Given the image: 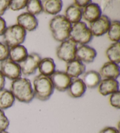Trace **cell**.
I'll return each mask as SVG.
<instances>
[{
	"mask_svg": "<svg viewBox=\"0 0 120 133\" xmlns=\"http://www.w3.org/2000/svg\"><path fill=\"white\" fill-rule=\"evenodd\" d=\"M11 92L19 102L31 103L34 98V94L31 81L26 78L19 77L12 82Z\"/></svg>",
	"mask_w": 120,
	"mask_h": 133,
	"instance_id": "6da1fadb",
	"label": "cell"
},
{
	"mask_svg": "<svg viewBox=\"0 0 120 133\" xmlns=\"http://www.w3.org/2000/svg\"><path fill=\"white\" fill-rule=\"evenodd\" d=\"M97 56V52L93 48L88 45H81L77 48L75 59L82 62L90 63L93 62Z\"/></svg>",
	"mask_w": 120,
	"mask_h": 133,
	"instance_id": "8fae6325",
	"label": "cell"
},
{
	"mask_svg": "<svg viewBox=\"0 0 120 133\" xmlns=\"http://www.w3.org/2000/svg\"><path fill=\"white\" fill-rule=\"evenodd\" d=\"M99 133H119V130L114 127H105L101 130Z\"/></svg>",
	"mask_w": 120,
	"mask_h": 133,
	"instance_id": "d6a6232c",
	"label": "cell"
},
{
	"mask_svg": "<svg viewBox=\"0 0 120 133\" xmlns=\"http://www.w3.org/2000/svg\"><path fill=\"white\" fill-rule=\"evenodd\" d=\"M98 73L104 79H116L119 76V66L116 63L107 62L103 65Z\"/></svg>",
	"mask_w": 120,
	"mask_h": 133,
	"instance_id": "9a60e30c",
	"label": "cell"
},
{
	"mask_svg": "<svg viewBox=\"0 0 120 133\" xmlns=\"http://www.w3.org/2000/svg\"><path fill=\"white\" fill-rule=\"evenodd\" d=\"M86 87L80 78L71 79L70 85L67 89L68 94L71 97L77 98L82 97L86 91Z\"/></svg>",
	"mask_w": 120,
	"mask_h": 133,
	"instance_id": "4fadbf2b",
	"label": "cell"
},
{
	"mask_svg": "<svg viewBox=\"0 0 120 133\" xmlns=\"http://www.w3.org/2000/svg\"><path fill=\"white\" fill-rule=\"evenodd\" d=\"M5 84V77L4 76L3 73L0 71V89H4Z\"/></svg>",
	"mask_w": 120,
	"mask_h": 133,
	"instance_id": "e575fe53",
	"label": "cell"
},
{
	"mask_svg": "<svg viewBox=\"0 0 120 133\" xmlns=\"http://www.w3.org/2000/svg\"><path fill=\"white\" fill-rule=\"evenodd\" d=\"M10 3L9 0H0V17L4 15L8 8Z\"/></svg>",
	"mask_w": 120,
	"mask_h": 133,
	"instance_id": "4dcf8cb0",
	"label": "cell"
},
{
	"mask_svg": "<svg viewBox=\"0 0 120 133\" xmlns=\"http://www.w3.org/2000/svg\"><path fill=\"white\" fill-rule=\"evenodd\" d=\"M6 28V22L3 18L0 17V36L4 35Z\"/></svg>",
	"mask_w": 120,
	"mask_h": 133,
	"instance_id": "836d02e7",
	"label": "cell"
},
{
	"mask_svg": "<svg viewBox=\"0 0 120 133\" xmlns=\"http://www.w3.org/2000/svg\"><path fill=\"white\" fill-rule=\"evenodd\" d=\"M107 33L108 37L110 41L115 42H119L120 38V22L119 21L114 20L111 22Z\"/></svg>",
	"mask_w": 120,
	"mask_h": 133,
	"instance_id": "d4e9b609",
	"label": "cell"
},
{
	"mask_svg": "<svg viewBox=\"0 0 120 133\" xmlns=\"http://www.w3.org/2000/svg\"><path fill=\"white\" fill-rule=\"evenodd\" d=\"M111 21L106 15H101L97 19L90 22L89 29L93 36H101L107 32Z\"/></svg>",
	"mask_w": 120,
	"mask_h": 133,
	"instance_id": "9c48e42d",
	"label": "cell"
},
{
	"mask_svg": "<svg viewBox=\"0 0 120 133\" xmlns=\"http://www.w3.org/2000/svg\"><path fill=\"white\" fill-rule=\"evenodd\" d=\"M91 3H92V1L90 0H76L74 1L73 4L77 7L82 9L86 7L87 5H89Z\"/></svg>",
	"mask_w": 120,
	"mask_h": 133,
	"instance_id": "1f68e13d",
	"label": "cell"
},
{
	"mask_svg": "<svg viewBox=\"0 0 120 133\" xmlns=\"http://www.w3.org/2000/svg\"><path fill=\"white\" fill-rule=\"evenodd\" d=\"M51 80L54 89H56L59 91H65L68 89L71 81V78L66 74V72L62 71H55L50 76Z\"/></svg>",
	"mask_w": 120,
	"mask_h": 133,
	"instance_id": "30bf717a",
	"label": "cell"
},
{
	"mask_svg": "<svg viewBox=\"0 0 120 133\" xmlns=\"http://www.w3.org/2000/svg\"><path fill=\"white\" fill-rule=\"evenodd\" d=\"M0 71L4 77L13 81L21 77L22 75L19 64L12 61L10 58L1 62Z\"/></svg>",
	"mask_w": 120,
	"mask_h": 133,
	"instance_id": "ba28073f",
	"label": "cell"
},
{
	"mask_svg": "<svg viewBox=\"0 0 120 133\" xmlns=\"http://www.w3.org/2000/svg\"><path fill=\"white\" fill-rule=\"evenodd\" d=\"M41 59V57L37 53L29 54L24 61L19 63L22 74L25 76L34 75L38 68Z\"/></svg>",
	"mask_w": 120,
	"mask_h": 133,
	"instance_id": "52a82bcc",
	"label": "cell"
},
{
	"mask_svg": "<svg viewBox=\"0 0 120 133\" xmlns=\"http://www.w3.org/2000/svg\"><path fill=\"white\" fill-rule=\"evenodd\" d=\"M10 125V121L3 110H0V131H5Z\"/></svg>",
	"mask_w": 120,
	"mask_h": 133,
	"instance_id": "f546056e",
	"label": "cell"
},
{
	"mask_svg": "<svg viewBox=\"0 0 120 133\" xmlns=\"http://www.w3.org/2000/svg\"><path fill=\"white\" fill-rule=\"evenodd\" d=\"M38 69L41 75L49 77L55 72L56 65L54 60L51 58H45L41 59Z\"/></svg>",
	"mask_w": 120,
	"mask_h": 133,
	"instance_id": "44dd1931",
	"label": "cell"
},
{
	"mask_svg": "<svg viewBox=\"0 0 120 133\" xmlns=\"http://www.w3.org/2000/svg\"><path fill=\"white\" fill-rule=\"evenodd\" d=\"M92 38L93 35L85 22H78L71 26L69 39L76 43L86 45L90 42Z\"/></svg>",
	"mask_w": 120,
	"mask_h": 133,
	"instance_id": "5b68a950",
	"label": "cell"
},
{
	"mask_svg": "<svg viewBox=\"0 0 120 133\" xmlns=\"http://www.w3.org/2000/svg\"><path fill=\"white\" fill-rule=\"evenodd\" d=\"M28 55L26 48L23 45H17L10 48L9 57L11 61L15 63H21Z\"/></svg>",
	"mask_w": 120,
	"mask_h": 133,
	"instance_id": "d6986e66",
	"label": "cell"
},
{
	"mask_svg": "<svg viewBox=\"0 0 120 133\" xmlns=\"http://www.w3.org/2000/svg\"><path fill=\"white\" fill-rule=\"evenodd\" d=\"M98 91L101 95L106 96L119 91V83L116 79L101 80L98 84Z\"/></svg>",
	"mask_w": 120,
	"mask_h": 133,
	"instance_id": "5bb4252c",
	"label": "cell"
},
{
	"mask_svg": "<svg viewBox=\"0 0 120 133\" xmlns=\"http://www.w3.org/2000/svg\"><path fill=\"white\" fill-rule=\"evenodd\" d=\"M110 104L115 109H120V92L117 91L112 93L109 97Z\"/></svg>",
	"mask_w": 120,
	"mask_h": 133,
	"instance_id": "83f0119b",
	"label": "cell"
},
{
	"mask_svg": "<svg viewBox=\"0 0 120 133\" xmlns=\"http://www.w3.org/2000/svg\"><path fill=\"white\" fill-rule=\"evenodd\" d=\"M102 14L100 5L97 3H91L83 8L82 17L83 19L89 22H92L97 19Z\"/></svg>",
	"mask_w": 120,
	"mask_h": 133,
	"instance_id": "2e32d148",
	"label": "cell"
},
{
	"mask_svg": "<svg viewBox=\"0 0 120 133\" xmlns=\"http://www.w3.org/2000/svg\"><path fill=\"white\" fill-rule=\"evenodd\" d=\"M86 70V65L77 59L67 63L66 73L71 79L77 78Z\"/></svg>",
	"mask_w": 120,
	"mask_h": 133,
	"instance_id": "e0dca14e",
	"label": "cell"
},
{
	"mask_svg": "<svg viewBox=\"0 0 120 133\" xmlns=\"http://www.w3.org/2000/svg\"><path fill=\"white\" fill-rule=\"evenodd\" d=\"M26 10L28 13L32 15H36L42 12V7L41 1L39 0H29L28 1Z\"/></svg>",
	"mask_w": 120,
	"mask_h": 133,
	"instance_id": "484cf974",
	"label": "cell"
},
{
	"mask_svg": "<svg viewBox=\"0 0 120 133\" xmlns=\"http://www.w3.org/2000/svg\"><path fill=\"white\" fill-rule=\"evenodd\" d=\"M42 11L50 15H56L62 9L63 3L61 0H45L41 1Z\"/></svg>",
	"mask_w": 120,
	"mask_h": 133,
	"instance_id": "ac0fdd59",
	"label": "cell"
},
{
	"mask_svg": "<svg viewBox=\"0 0 120 133\" xmlns=\"http://www.w3.org/2000/svg\"><path fill=\"white\" fill-rule=\"evenodd\" d=\"M106 56L111 62L119 64L120 62V43L119 41L110 45L106 50Z\"/></svg>",
	"mask_w": 120,
	"mask_h": 133,
	"instance_id": "cb8c5ba5",
	"label": "cell"
},
{
	"mask_svg": "<svg viewBox=\"0 0 120 133\" xmlns=\"http://www.w3.org/2000/svg\"><path fill=\"white\" fill-rule=\"evenodd\" d=\"M15 98L10 90L0 89V110H4L10 108L15 103Z\"/></svg>",
	"mask_w": 120,
	"mask_h": 133,
	"instance_id": "7402d4cb",
	"label": "cell"
},
{
	"mask_svg": "<svg viewBox=\"0 0 120 133\" xmlns=\"http://www.w3.org/2000/svg\"><path fill=\"white\" fill-rule=\"evenodd\" d=\"M10 48L4 42H0V62H3L9 58Z\"/></svg>",
	"mask_w": 120,
	"mask_h": 133,
	"instance_id": "f1b7e54d",
	"label": "cell"
},
{
	"mask_svg": "<svg viewBox=\"0 0 120 133\" xmlns=\"http://www.w3.org/2000/svg\"><path fill=\"white\" fill-rule=\"evenodd\" d=\"M71 26L66 17L62 15L55 16L49 22L53 38L58 42H62L69 38Z\"/></svg>",
	"mask_w": 120,
	"mask_h": 133,
	"instance_id": "7a4b0ae2",
	"label": "cell"
},
{
	"mask_svg": "<svg viewBox=\"0 0 120 133\" xmlns=\"http://www.w3.org/2000/svg\"><path fill=\"white\" fill-rule=\"evenodd\" d=\"M82 81L86 88L94 89L98 86L101 77L97 71L89 70L84 73Z\"/></svg>",
	"mask_w": 120,
	"mask_h": 133,
	"instance_id": "ffe728a7",
	"label": "cell"
},
{
	"mask_svg": "<svg viewBox=\"0 0 120 133\" xmlns=\"http://www.w3.org/2000/svg\"><path fill=\"white\" fill-rule=\"evenodd\" d=\"M82 9L76 6L74 4H71L66 8L65 11V16L67 19L70 24H76L80 22L82 18Z\"/></svg>",
	"mask_w": 120,
	"mask_h": 133,
	"instance_id": "603a6c76",
	"label": "cell"
},
{
	"mask_svg": "<svg viewBox=\"0 0 120 133\" xmlns=\"http://www.w3.org/2000/svg\"><path fill=\"white\" fill-rule=\"evenodd\" d=\"M77 43L70 39L63 41L56 49V55L60 60L69 62L75 59Z\"/></svg>",
	"mask_w": 120,
	"mask_h": 133,
	"instance_id": "8992f818",
	"label": "cell"
},
{
	"mask_svg": "<svg viewBox=\"0 0 120 133\" xmlns=\"http://www.w3.org/2000/svg\"><path fill=\"white\" fill-rule=\"evenodd\" d=\"M26 35L25 29L18 24L6 28L4 34V41L9 48L19 45L24 42Z\"/></svg>",
	"mask_w": 120,
	"mask_h": 133,
	"instance_id": "277c9868",
	"label": "cell"
},
{
	"mask_svg": "<svg viewBox=\"0 0 120 133\" xmlns=\"http://www.w3.org/2000/svg\"><path fill=\"white\" fill-rule=\"evenodd\" d=\"M33 84L34 97L40 101L48 100L54 92V87L49 77L39 75L34 78Z\"/></svg>",
	"mask_w": 120,
	"mask_h": 133,
	"instance_id": "3957f363",
	"label": "cell"
},
{
	"mask_svg": "<svg viewBox=\"0 0 120 133\" xmlns=\"http://www.w3.org/2000/svg\"><path fill=\"white\" fill-rule=\"evenodd\" d=\"M17 23L18 25L27 31L35 30L38 26V21L37 18L28 12L22 13L18 16Z\"/></svg>",
	"mask_w": 120,
	"mask_h": 133,
	"instance_id": "7c38bea8",
	"label": "cell"
},
{
	"mask_svg": "<svg viewBox=\"0 0 120 133\" xmlns=\"http://www.w3.org/2000/svg\"><path fill=\"white\" fill-rule=\"evenodd\" d=\"M0 133H10V132H8L5 130V131H0Z\"/></svg>",
	"mask_w": 120,
	"mask_h": 133,
	"instance_id": "d590c367",
	"label": "cell"
},
{
	"mask_svg": "<svg viewBox=\"0 0 120 133\" xmlns=\"http://www.w3.org/2000/svg\"><path fill=\"white\" fill-rule=\"evenodd\" d=\"M27 2L26 0H12L10 1L8 8L12 11H19L26 7Z\"/></svg>",
	"mask_w": 120,
	"mask_h": 133,
	"instance_id": "4316f807",
	"label": "cell"
}]
</instances>
